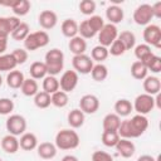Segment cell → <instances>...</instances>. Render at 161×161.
I'll use <instances>...</instances> for the list:
<instances>
[{
	"mask_svg": "<svg viewBox=\"0 0 161 161\" xmlns=\"http://www.w3.org/2000/svg\"><path fill=\"white\" fill-rule=\"evenodd\" d=\"M78 79L79 77L75 70H65L59 79V89L65 93L74 91L78 84Z\"/></svg>",
	"mask_w": 161,
	"mask_h": 161,
	"instance_id": "cell-11",
	"label": "cell"
},
{
	"mask_svg": "<svg viewBox=\"0 0 161 161\" xmlns=\"http://www.w3.org/2000/svg\"><path fill=\"white\" fill-rule=\"evenodd\" d=\"M50 38L49 34L45 30H38V31H33L30 33L25 40H24V49L28 52H34L39 48H44L45 45H48Z\"/></svg>",
	"mask_w": 161,
	"mask_h": 161,
	"instance_id": "cell-4",
	"label": "cell"
},
{
	"mask_svg": "<svg viewBox=\"0 0 161 161\" xmlns=\"http://www.w3.org/2000/svg\"><path fill=\"white\" fill-rule=\"evenodd\" d=\"M153 19L152 8L150 4H141L133 11V21L137 25H148Z\"/></svg>",
	"mask_w": 161,
	"mask_h": 161,
	"instance_id": "cell-9",
	"label": "cell"
},
{
	"mask_svg": "<svg viewBox=\"0 0 161 161\" xmlns=\"http://www.w3.org/2000/svg\"><path fill=\"white\" fill-rule=\"evenodd\" d=\"M87 21H88V24H89V26L92 28V30L96 33V34H98V31L103 28V25H104V20H103V18L101 16V15H92L89 19H87Z\"/></svg>",
	"mask_w": 161,
	"mask_h": 161,
	"instance_id": "cell-44",
	"label": "cell"
},
{
	"mask_svg": "<svg viewBox=\"0 0 161 161\" xmlns=\"http://www.w3.org/2000/svg\"><path fill=\"white\" fill-rule=\"evenodd\" d=\"M16 62L14 57L10 54H1L0 55V72H11L16 68Z\"/></svg>",
	"mask_w": 161,
	"mask_h": 161,
	"instance_id": "cell-36",
	"label": "cell"
},
{
	"mask_svg": "<svg viewBox=\"0 0 161 161\" xmlns=\"http://www.w3.org/2000/svg\"><path fill=\"white\" fill-rule=\"evenodd\" d=\"M20 19L18 16H0V36L8 38L19 25Z\"/></svg>",
	"mask_w": 161,
	"mask_h": 161,
	"instance_id": "cell-13",
	"label": "cell"
},
{
	"mask_svg": "<svg viewBox=\"0 0 161 161\" xmlns=\"http://www.w3.org/2000/svg\"><path fill=\"white\" fill-rule=\"evenodd\" d=\"M114 147H116L117 152H118L122 157H125V158L132 157V156L135 155V152H136V146H135V143H133L131 140H128V138H119V141L117 142V145H116Z\"/></svg>",
	"mask_w": 161,
	"mask_h": 161,
	"instance_id": "cell-16",
	"label": "cell"
},
{
	"mask_svg": "<svg viewBox=\"0 0 161 161\" xmlns=\"http://www.w3.org/2000/svg\"><path fill=\"white\" fill-rule=\"evenodd\" d=\"M31 4L29 0H15V4L13 5L11 10L15 14V16H24L30 11Z\"/></svg>",
	"mask_w": 161,
	"mask_h": 161,
	"instance_id": "cell-34",
	"label": "cell"
},
{
	"mask_svg": "<svg viewBox=\"0 0 161 161\" xmlns=\"http://www.w3.org/2000/svg\"><path fill=\"white\" fill-rule=\"evenodd\" d=\"M38 23L44 30H50L57 25L58 15L53 10H43L38 16Z\"/></svg>",
	"mask_w": 161,
	"mask_h": 161,
	"instance_id": "cell-14",
	"label": "cell"
},
{
	"mask_svg": "<svg viewBox=\"0 0 161 161\" xmlns=\"http://www.w3.org/2000/svg\"><path fill=\"white\" fill-rule=\"evenodd\" d=\"M20 91L26 97H34L39 92L38 82L35 79H33V78H25L23 84H21V87H20Z\"/></svg>",
	"mask_w": 161,
	"mask_h": 161,
	"instance_id": "cell-28",
	"label": "cell"
},
{
	"mask_svg": "<svg viewBox=\"0 0 161 161\" xmlns=\"http://www.w3.org/2000/svg\"><path fill=\"white\" fill-rule=\"evenodd\" d=\"M1 86H3V77L0 75V87H1Z\"/></svg>",
	"mask_w": 161,
	"mask_h": 161,
	"instance_id": "cell-53",
	"label": "cell"
},
{
	"mask_svg": "<svg viewBox=\"0 0 161 161\" xmlns=\"http://www.w3.org/2000/svg\"><path fill=\"white\" fill-rule=\"evenodd\" d=\"M1 148L4 152L6 153H15L18 152V150L20 148L19 146V140L16 138V136H13V135H6L1 138Z\"/></svg>",
	"mask_w": 161,
	"mask_h": 161,
	"instance_id": "cell-20",
	"label": "cell"
},
{
	"mask_svg": "<svg viewBox=\"0 0 161 161\" xmlns=\"http://www.w3.org/2000/svg\"><path fill=\"white\" fill-rule=\"evenodd\" d=\"M99 108V99L94 94H84L79 99V109L84 114H93Z\"/></svg>",
	"mask_w": 161,
	"mask_h": 161,
	"instance_id": "cell-12",
	"label": "cell"
},
{
	"mask_svg": "<svg viewBox=\"0 0 161 161\" xmlns=\"http://www.w3.org/2000/svg\"><path fill=\"white\" fill-rule=\"evenodd\" d=\"M62 161H79V160H78V157L74 156V155H65V156H63Z\"/></svg>",
	"mask_w": 161,
	"mask_h": 161,
	"instance_id": "cell-52",
	"label": "cell"
},
{
	"mask_svg": "<svg viewBox=\"0 0 161 161\" xmlns=\"http://www.w3.org/2000/svg\"><path fill=\"white\" fill-rule=\"evenodd\" d=\"M79 10L84 15H93L96 11V3L93 0H82L79 3Z\"/></svg>",
	"mask_w": 161,
	"mask_h": 161,
	"instance_id": "cell-43",
	"label": "cell"
},
{
	"mask_svg": "<svg viewBox=\"0 0 161 161\" xmlns=\"http://www.w3.org/2000/svg\"><path fill=\"white\" fill-rule=\"evenodd\" d=\"M143 91L145 93L150 94V96H156L160 93L161 91V80L156 75H147L145 79H143Z\"/></svg>",
	"mask_w": 161,
	"mask_h": 161,
	"instance_id": "cell-15",
	"label": "cell"
},
{
	"mask_svg": "<svg viewBox=\"0 0 161 161\" xmlns=\"http://www.w3.org/2000/svg\"><path fill=\"white\" fill-rule=\"evenodd\" d=\"M142 63L146 65L147 70H151L152 73H160L161 72V58L156 54H150Z\"/></svg>",
	"mask_w": 161,
	"mask_h": 161,
	"instance_id": "cell-32",
	"label": "cell"
},
{
	"mask_svg": "<svg viewBox=\"0 0 161 161\" xmlns=\"http://www.w3.org/2000/svg\"><path fill=\"white\" fill-rule=\"evenodd\" d=\"M43 91L48 94H53L59 91V79L54 75H47L43 78Z\"/></svg>",
	"mask_w": 161,
	"mask_h": 161,
	"instance_id": "cell-31",
	"label": "cell"
},
{
	"mask_svg": "<svg viewBox=\"0 0 161 161\" xmlns=\"http://www.w3.org/2000/svg\"><path fill=\"white\" fill-rule=\"evenodd\" d=\"M13 111H14V102H13V99L6 98V97L0 98V114L6 116V114H10Z\"/></svg>",
	"mask_w": 161,
	"mask_h": 161,
	"instance_id": "cell-45",
	"label": "cell"
},
{
	"mask_svg": "<svg viewBox=\"0 0 161 161\" xmlns=\"http://www.w3.org/2000/svg\"><path fill=\"white\" fill-rule=\"evenodd\" d=\"M72 65H73V70H75L77 73L88 74V73H91L94 64H93V60L89 55L80 54V55H73Z\"/></svg>",
	"mask_w": 161,
	"mask_h": 161,
	"instance_id": "cell-10",
	"label": "cell"
},
{
	"mask_svg": "<svg viewBox=\"0 0 161 161\" xmlns=\"http://www.w3.org/2000/svg\"><path fill=\"white\" fill-rule=\"evenodd\" d=\"M78 34H79V36H82L84 40H86V39H91V38H93V36L96 35V33H94V31L92 30V28L89 26L87 19L83 20L80 24H78Z\"/></svg>",
	"mask_w": 161,
	"mask_h": 161,
	"instance_id": "cell-42",
	"label": "cell"
},
{
	"mask_svg": "<svg viewBox=\"0 0 161 161\" xmlns=\"http://www.w3.org/2000/svg\"><path fill=\"white\" fill-rule=\"evenodd\" d=\"M91 75H92L93 80L103 82L108 77V68L102 63H97V64L93 65V68L91 70Z\"/></svg>",
	"mask_w": 161,
	"mask_h": 161,
	"instance_id": "cell-33",
	"label": "cell"
},
{
	"mask_svg": "<svg viewBox=\"0 0 161 161\" xmlns=\"http://www.w3.org/2000/svg\"><path fill=\"white\" fill-rule=\"evenodd\" d=\"M132 106H133V109L137 112V114L146 116L147 113H150L155 108V97L150 96L147 93L138 94L135 98Z\"/></svg>",
	"mask_w": 161,
	"mask_h": 161,
	"instance_id": "cell-5",
	"label": "cell"
},
{
	"mask_svg": "<svg viewBox=\"0 0 161 161\" xmlns=\"http://www.w3.org/2000/svg\"><path fill=\"white\" fill-rule=\"evenodd\" d=\"M34 104H35L38 108H40V109L48 108V107L52 104V101H50V94L45 93L44 91L38 92V93L34 96Z\"/></svg>",
	"mask_w": 161,
	"mask_h": 161,
	"instance_id": "cell-39",
	"label": "cell"
},
{
	"mask_svg": "<svg viewBox=\"0 0 161 161\" xmlns=\"http://www.w3.org/2000/svg\"><path fill=\"white\" fill-rule=\"evenodd\" d=\"M106 18L107 20L109 21V24H118L123 20L125 18V13H123V9L116 4L113 5H109L107 9H106Z\"/></svg>",
	"mask_w": 161,
	"mask_h": 161,
	"instance_id": "cell-18",
	"label": "cell"
},
{
	"mask_svg": "<svg viewBox=\"0 0 161 161\" xmlns=\"http://www.w3.org/2000/svg\"><path fill=\"white\" fill-rule=\"evenodd\" d=\"M145 44L155 48H161V28L156 24H148L143 30Z\"/></svg>",
	"mask_w": 161,
	"mask_h": 161,
	"instance_id": "cell-7",
	"label": "cell"
},
{
	"mask_svg": "<svg viewBox=\"0 0 161 161\" xmlns=\"http://www.w3.org/2000/svg\"><path fill=\"white\" fill-rule=\"evenodd\" d=\"M117 39L123 44V47L126 48V50H131L136 47V36L132 31L130 30H123L118 34Z\"/></svg>",
	"mask_w": 161,
	"mask_h": 161,
	"instance_id": "cell-30",
	"label": "cell"
},
{
	"mask_svg": "<svg viewBox=\"0 0 161 161\" xmlns=\"http://www.w3.org/2000/svg\"><path fill=\"white\" fill-rule=\"evenodd\" d=\"M117 36H118V29H117V26L113 25V24L107 23L98 31V42H99V45L108 48L117 39Z\"/></svg>",
	"mask_w": 161,
	"mask_h": 161,
	"instance_id": "cell-8",
	"label": "cell"
},
{
	"mask_svg": "<svg viewBox=\"0 0 161 161\" xmlns=\"http://www.w3.org/2000/svg\"><path fill=\"white\" fill-rule=\"evenodd\" d=\"M57 146L52 142H42L36 147L38 156L43 160H52L57 156Z\"/></svg>",
	"mask_w": 161,
	"mask_h": 161,
	"instance_id": "cell-17",
	"label": "cell"
},
{
	"mask_svg": "<svg viewBox=\"0 0 161 161\" xmlns=\"http://www.w3.org/2000/svg\"><path fill=\"white\" fill-rule=\"evenodd\" d=\"M6 131L13 136H21L26 130V119L21 114H10L6 119Z\"/></svg>",
	"mask_w": 161,
	"mask_h": 161,
	"instance_id": "cell-6",
	"label": "cell"
},
{
	"mask_svg": "<svg viewBox=\"0 0 161 161\" xmlns=\"http://www.w3.org/2000/svg\"><path fill=\"white\" fill-rule=\"evenodd\" d=\"M60 31L65 38H74L78 35V23L74 19H65L60 25Z\"/></svg>",
	"mask_w": 161,
	"mask_h": 161,
	"instance_id": "cell-22",
	"label": "cell"
},
{
	"mask_svg": "<svg viewBox=\"0 0 161 161\" xmlns=\"http://www.w3.org/2000/svg\"><path fill=\"white\" fill-rule=\"evenodd\" d=\"M119 125H121V117L117 116L116 113H108L103 117V122H102L103 131H116L117 132Z\"/></svg>",
	"mask_w": 161,
	"mask_h": 161,
	"instance_id": "cell-26",
	"label": "cell"
},
{
	"mask_svg": "<svg viewBox=\"0 0 161 161\" xmlns=\"http://www.w3.org/2000/svg\"><path fill=\"white\" fill-rule=\"evenodd\" d=\"M108 53H109L111 55H113V57H119V55H122V54L126 53V48L123 47V44H122L118 39H116V40L109 45Z\"/></svg>",
	"mask_w": 161,
	"mask_h": 161,
	"instance_id": "cell-46",
	"label": "cell"
},
{
	"mask_svg": "<svg viewBox=\"0 0 161 161\" xmlns=\"http://www.w3.org/2000/svg\"><path fill=\"white\" fill-rule=\"evenodd\" d=\"M92 161H113V157L111 156V153L98 150L92 153Z\"/></svg>",
	"mask_w": 161,
	"mask_h": 161,
	"instance_id": "cell-48",
	"label": "cell"
},
{
	"mask_svg": "<svg viewBox=\"0 0 161 161\" xmlns=\"http://www.w3.org/2000/svg\"><path fill=\"white\" fill-rule=\"evenodd\" d=\"M135 57L137 58V60H140V62H142V60H145L150 54H152V50H151V47L150 45H147V44H138V45H136L135 48Z\"/></svg>",
	"mask_w": 161,
	"mask_h": 161,
	"instance_id": "cell-41",
	"label": "cell"
},
{
	"mask_svg": "<svg viewBox=\"0 0 161 161\" xmlns=\"http://www.w3.org/2000/svg\"><path fill=\"white\" fill-rule=\"evenodd\" d=\"M6 48H8V38H1L0 36V55L5 54Z\"/></svg>",
	"mask_w": 161,
	"mask_h": 161,
	"instance_id": "cell-50",
	"label": "cell"
},
{
	"mask_svg": "<svg viewBox=\"0 0 161 161\" xmlns=\"http://www.w3.org/2000/svg\"><path fill=\"white\" fill-rule=\"evenodd\" d=\"M19 146L24 151H31L38 147V138L33 132H24L20 136Z\"/></svg>",
	"mask_w": 161,
	"mask_h": 161,
	"instance_id": "cell-19",
	"label": "cell"
},
{
	"mask_svg": "<svg viewBox=\"0 0 161 161\" xmlns=\"http://www.w3.org/2000/svg\"><path fill=\"white\" fill-rule=\"evenodd\" d=\"M119 138L121 137H119L118 132H116V131H103L102 136H101L102 143L106 147H114L117 145V142L119 141Z\"/></svg>",
	"mask_w": 161,
	"mask_h": 161,
	"instance_id": "cell-37",
	"label": "cell"
},
{
	"mask_svg": "<svg viewBox=\"0 0 161 161\" xmlns=\"http://www.w3.org/2000/svg\"><path fill=\"white\" fill-rule=\"evenodd\" d=\"M68 48L74 55H80V54H84L87 50V42L82 36L77 35L69 40Z\"/></svg>",
	"mask_w": 161,
	"mask_h": 161,
	"instance_id": "cell-23",
	"label": "cell"
},
{
	"mask_svg": "<svg viewBox=\"0 0 161 161\" xmlns=\"http://www.w3.org/2000/svg\"><path fill=\"white\" fill-rule=\"evenodd\" d=\"M109 53H108V48L102 47V45H96L92 52H91V58L92 60H96L98 63H102L103 60H106L108 58Z\"/></svg>",
	"mask_w": 161,
	"mask_h": 161,
	"instance_id": "cell-40",
	"label": "cell"
},
{
	"mask_svg": "<svg viewBox=\"0 0 161 161\" xmlns=\"http://www.w3.org/2000/svg\"><path fill=\"white\" fill-rule=\"evenodd\" d=\"M151 8H152V15H153V18L160 19L161 18V1L155 3L153 5H151Z\"/></svg>",
	"mask_w": 161,
	"mask_h": 161,
	"instance_id": "cell-49",
	"label": "cell"
},
{
	"mask_svg": "<svg viewBox=\"0 0 161 161\" xmlns=\"http://www.w3.org/2000/svg\"><path fill=\"white\" fill-rule=\"evenodd\" d=\"M11 55L14 57L16 64H24L26 60H28V52L24 49V48H16L11 52Z\"/></svg>",
	"mask_w": 161,
	"mask_h": 161,
	"instance_id": "cell-47",
	"label": "cell"
},
{
	"mask_svg": "<svg viewBox=\"0 0 161 161\" xmlns=\"http://www.w3.org/2000/svg\"><path fill=\"white\" fill-rule=\"evenodd\" d=\"M44 63L47 65V70L49 75H57L60 73V70H63L64 67V54L60 49L58 48H53L47 52L45 54V59Z\"/></svg>",
	"mask_w": 161,
	"mask_h": 161,
	"instance_id": "cell-3",
	"label": "cell"
},
{
	"mask_svg": "<svg viewBox=\"0 0 161 161\" xmlns=\"http://www.w3.org/2000/svg\"><path fill=\"white\" fill-rule=\"evenodd\" d=\"M54 145L57 146V148L59 150H74L79 146L80 138L78 136V133L72 130V128H64L58 131V133L55 135V140H54Z\"/></svg>",
	"mask_w": 161,
	"mask_h": 161,
	"instance_id": "cell-2",
	"label": "cell"
},
{
	"mask_svg": "<svg viewBox=\"0 0 161 161\" xmlns=\"http://www.w3.org/2000/svg\"><path fill=\"white\" fill-rule=\"evenodd\" d=\"M137 161H157V160L151 155H142L137 158Z\"/></svg>",
	"mask_w": 161,
	"mask_h": 161,
	"instance_id": "cell-51",
	"label": "cell"
},
{
	"mask_svg": "<svg viewBox=\"0 0 161 161\" xmlns=\"http://www.w3.org/2000/svg\"><path fill=\"white\" fill-rule=\"evenodd\" d=\"M24 79H25V77H24L23 72L14 69V70L8 73V75H6V84L10 88H13V89H19L21 87Z\"/></svg>",
	"mask_w": 161,
	"mask_h": 161,
	"instance_id": "cell-25",
	"label": "cell"
},
{
	"mask_svg": "<svg viewBox=\"0 0 161 161\" xmlns=\"http://www.w3.org/2000/svg\"><path fill=\"white\" fill-rule=\"evenodd\" d=\"M29 73H30V78L38 80V79H43L44 77L48 75V70H47V65L44 62H34L31 63L30 68H29Z\"/></svg>",
	"mask_w": 161,
	"mask_h": 161,
	"instance_id": "cell-27",
	"label": "cell"
},
{
	"mask_svg": "<svg viewBox=\"0 0 161 161\" xmlns=\"http://www.w3.org/2000/svg\"><path fill=\"white\" fill-rule=\"evenodd\" d=\"M50 101H52V104L57 108H64L68 102H69V98H68V93L63 92V91H57L55 93L50 94Z\"/></svg>",
	"mask_w": 161,
	"mask_h": 161,
	"instance_id": "cell-35",
	"label": "cell"
},
{
	"mask_svg": "<svg viewBox=\"0 0 161 161\" xmlns=\"http://www.w3.org/2000/svg\"><path fill=\"white\" fill-rule=\"evenodd\" d=\"M0 161H3V160H1V158H0Z\"/></svg>",
	"mask_w": 161,
	"mask_h": 161,
	"instance_id": "cell-54",
	"label": "cell"
},
{
	"mask_svg": "<svg viewBox=\"0 0 161 161\" xmlns=\"http://www.w3.org/2000/svg\"><path fill=\"white\" fill-rule=\"evenodd\" d=\"M148 128V119L146 116L142 114H135L131 118L121 121V125L117 130L121 138H136L145 133V131Z\"/></svg>",
	"mask_w": 161,
	"mask_h": 161,
	"instance_id": "cell-1",
	"label": "cell"
},
{
	"mask_svg": "<svg viewBox=\"0 0 161 161\" xmlns=\"http://www.w3.org/2000/svg\"><path fill=\"white\" fill-rule=\"evenodd\" d=\"M113 108H114V113L119 117H127L133 111V106H132L131 101H128L126 98H119L118 101H116Z\"/></svg>",
	"mask_w": 161,
	"mask_h": 161,
	"instance_id": "cell-21",
	"label": "cell"
},
{
	"mask_svg": "<svg viewBox=\"0 0 161 161\" xmlns=\"http://www.w3.org/2000/svg\"><path fill=\"white\" fill-rule=\"evenodd\" d=\"M68 125L72 128H79L84 125V119H86V114L79 109V108H74L68 113Z\"/></svg>",
	"mask_w": 161,
	"mask_h": 161,
	"instance_id": "cell-24",
	"label": "cell"
},
{
	"mask_svg": "<svg viewBox=\"0 0 161 161\" xmlns=\"http://www.w3.org/2000/svg\"><path fill=\"white\" fill-rule=\"evenodd\" d=\"M30 34V28H29V25L26 24V23H20V25L10 34V36L14 39V40H16V42H20V40H25V38L28 36Z\"/></svg>",
	"mask_w": 161,
	"mask_h": 161,
	"instance_id": "cell-38",
	"label": "cell"
},
{
	"mask_svg": "<svg viewBox=\"0 0 161 161\" xmlns=\"http://www.w3.org/2000/svg\"><path fill=\"white\" fill-rule=\"evenodd\" d=\"M131 75L137 80H143L148 75V70L142 62L136 60L131 64Z\"/></svg>",
	"mask_w": 161,
	"mask_h": 161,
	"instance_id": "cell-29",
	"label": "cell"
}]
</instances>
